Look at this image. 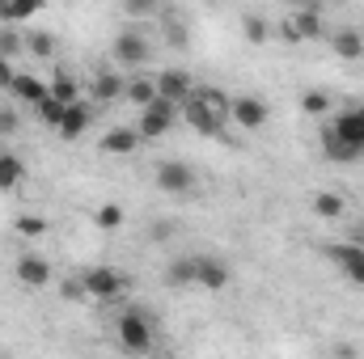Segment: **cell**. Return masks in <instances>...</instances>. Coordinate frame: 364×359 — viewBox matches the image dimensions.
<instances>
[{
	"label": "cell",
	"instance_id": "33",
	"mask_svg": "<svg viewBox=\"0 0 364 359\" xmlns=\"http://www.w3.org/2000/svg\"><path fill=\"white\" fill-rule=\"evenodd\" d=\"M123 9L132 17H153V13H161V0H123Z\"/></svg>",
	"mask_w": 364,
	"mask_h": 359
},
{
	"label": "cell",
	"instance_id": "6",
	"mask_svg": "<svg viewBox=\"0 0 364 359\" xmlns=\"http://www.w3.org/2000/svg\"><path fill=\"white\" fill-rule=\"evenodd\" d=\"M157 186L166 190V194H195V170L191 165H182V161H161L157 165Z\"/></svg>",
	"mask_w": 364,
	"mask_h": 359
},
{
	"label": "cell",
	"instance_id": "13",
	"mask_svg": "<svg viewBox=\"0 0 364 359\" xmlns=\"http://www.w3.org/2000/svg\"><path fill=\"white\" fill-rule=\"evenodd\" d=\"M195 89V81H191V72H182V68H166V72H157V93L161 97H170V101H186Z\"/></svg>",
	"mask_w": 364,
	"mask_h": 359
},
{
	"label": "cell",
	"instance_id": "21",
	"mask_svg": "<svg viewBox=\"0 0 364 359\" xmlns=\"http://www.w3.org/2000/svg\"><path fill=\"white\" fill-rule=\"evenodd\" d=\"M123 97H127L132 106H149V101L157 97V77H132L127 89H123Z\"/></svg>",
	"mask_w": 364,
	"mask_h": 359
},
{
	"label": "cell",
	"instance_id": "9",
	"mask_svg": "<svg viewBox=\"0 0 364 359\" xmlns=\"http://www.w3.org/2000/svg\"><path fill=\"white\" fill-rule=\"evenodd\" d=\"M51 279H55V270L43 254H21L17 258V283L21 287H47Z\"/></svg>",
	"mask_w": 364,
	"mask_h": 359
},
{
	"label": "cell",
	"instance_id": "17",
	"mask_svg": "<svg viewBox=\"0 0 364 359\" xmlns=\"http://www.w3.org/2000/svg\"><path fill=\"white\" fill-rule=\"evenodd\" d=\"M331 51L339 60H364V34L360 30H335L331 34Z\"/></svg>",
	"mask_w": 364,
	"mask_h": 359
},
{
	"label": "cell",
	"instance_id": "2",
	"mask_svg": "<svg viewBox=\"0 0 364 359\" xmlns=\"http://www.w3.org/2000/svg\"><path fill=\"white\" fill-rule=\"evenodd\" d=\"M178 101H170V97H153L149 106H140V136L144 140H157V136H166L170 127H174V118H178Z\"/></svg>",
	"mask_w": 364,
	"mask_h": 359
},
{
	"label": "cell",
	"instance_id": "18",
	"mask_svg": "<svg viewBox=\"0 0 364 359\" xmlns=\"http://www.w3.org/2000/svg\"><path fill=\"white\" fill-rule=\"evenodd\" d=\"M326 258L343 270V275H352V270L360 267V258H364V245H360V241H339V245H326Z\"/></svg>",
	"mask_w": 364,
	"mask_h": 359
},
{
	"label": "cell",
	"instance_id": "32",
	"mask_svg": "<svg viewBox=\"0 0 364 359\" xmlns=\"http://www.w3.org/2000/svg\"><path fill=\"white\" fill-rule=\"evenodd\" d=\"M242 30H246V38H250V43H267V17H259V13H255V17H246V26H242Z\"/></svg>",
	"mask_w": 364,
	"mask_h": 359
},
{
	"label": "cell",
	"instance_id": "34",
	"mask_svg": "<svg viewBox=\"0 0 364 359\" xmlns=\"http://www.w3.org/2000/svg\"><path fill=\"white\" fill-rule=\"evenodd\" d=\"M21 127V118H17V110H9V106H0V136H13Z\"/></svg>",
	"mask_w": 364,
	"mask_h": 359
},
{
	"label": "cell",
	"instance_id": "11",
	"mask_svg": "<svg viewBox=\"0 0 364 359\" xmlns=\"http://www.w3.org/2000/svg\"><path fill=\"white\" fill-rule=\"evenodd\" d=\"M292 26H296V34H301V43H314V38H322V4L318 0H301V9L288 17Z\"/></svg>",
	"mask_w": 364,
	"mask_h": 359
},
{
	"label": "cell",
	"instance_id": "4",
	"mask_svg": "<svg viewBox=\"0 0 364 359\" xmlns=\"http://www.w3.org/2000/svg\"><path fill=\"white\" fill-rule=\"evenodd\" d=\"M81 283H85V296L102 300V304H110V300H119V296L127 292V279L114 267H90L81 275Z\"/></svg>",
	"mask_w": 364,
	"mask_h": 359
},
{
	"label": "cell",
	"instance_id": "31",
	"mask_svg": "<svg viewBox=\"0 0 364 359\" xmlns=\"http://www.w3.org/2000/svg\"><path fill=\"white\" fill-rule=\"evenodd\" d=\"M21 51H26V38H21L13 26H4V30H0V55L13 60V55H21Z\"/></svg>",
	"mask_w": 364,
	"mask_h": 359
},
{
	"label": "cell",
	"instance_id": "36",
	"mask_svg": "<svg viewBox=\"0 0 364 359\" xmlns=\"http://www.w3.org/2000/svg\"><path fill=\"white\" fill-rule=\"evenodd\" d=\"M13 77H17V72H13V60H4V55H0V89H9V85H13Z\"/></svg>",
	"mask_w": 364,
	"mask_h": 359
},
{
	"label": "cell",
	"instance_id": "15",
	"mask_svg": "<svg viewBox=\"0 0 364 359\" xmlns=\"http://www.w3.org/2000/svg\"><path fill=\"white\" fill-rule=\"evenodd\" d=\"M123 89H127V81H123L119 72H110V68H102V72L90 81L93 101H114V97H123Z\"/></svg>",
	"mask_w": 364,
	"mask_h": 359
},
{
	"label": "cell",
	"instance_id": "27",
	"mask_svg": "<svg viewBox=\"0 0 364 359\" xmlns=\"http://www.w3.org/2000/svg\"><path fill=\"white\" fill-rule=\"evenodd\" d=\"M314 216H322V220H339V216H343V199H339L335 190H322V194L314 199Z\"/></svg>",
	"mask_w": 364,
	"mask_h": 359
},
{
	"label": "cell",
	"instance_id": "38",
	"mask_svg": "<svg viewBox=\"0 0 364 359\" xmlns=\"http://www.w3.org/2000/svg\"><path fill=\"white\" fill-rule=\"evenodd\" d=\"M348 279H352V283H364V258H360V267L352 270V275H348Z\"/></svg>",
	"mask_w": 364,
	"mask_h": 359
},
{
	"label": "cell",
	"instance_id": "5",
	"mask_svg": "<svg viewBox=\"0 0 364 359\" xmlns=\"http://www.w3.org/2000/svg\"><path fill=\"white\" fill-rule=\"evenodd\" d=\"M267 118H272V110L263 97H233V106H229V123H237L242 131H259V127H267Z\"/></svg>",
	"mask_w": 364,
	"mask_h": 359
},
{
	"label": "cell",
	"instance_id": "12",
	"mask_svg": "<svg viewBox=\"0 0 364 359\" xmlns=\"http://www.w3.org/2000/svg\"><path fill=\"white\" fill-rule=\"evenodd\" d=\"M90 123H93V106L90 101H68V106H64V123H60L55 131H60L64 140H81Z\"/></svg>",
	"mask_w": 364,
	"mask_h": 359
},
{
	"label": "cell",
	"instance_id": "30",
	"mask_svg": "<svg viewBox=\"0 0 364 359\" xmlns=\"http://www.w3.org/2000/svg\"><path fill=\"white\" fill-rule=\"evenodd\" d=\"M34 110H38V118H43L47 127H60V123H64V101H55L51 93H47V97H43Z\"/></svg>",
	"mask_w": 364,
	"mask_h": 359
},
{
	"label": "cell",
	"instance_id": "37",
	"mask_svg": "<svg viewBox=\"0 0 364 359\" xmlns=\"http://www.w3.org/2000/svg\"><path fill=\"white\" fill-rule=\"evenodd\" d=\"M279 38H284V43H292V47L301 43V34H296V26H292V21H279Z\"/></svg>",
	"mask_w": 364,
	"mask_h": 359
},
{
	"label": "cell",
	"instance_id": "23",
	"mask_svg": "<svg viewBox=\"0 0 364 359\" xmlns=\"http://www.w3.org/2000/svg\"><path fill=\"white\" fill-rule=\"evenodd\" d=\"M26 178V165H21V157H13V153H0V190H13V186H21Z\"/></svg>",
	"mask_w": 364,
	"mask_h": 359
},
{
	"label": "cell",
	"instance_id": "1",
	"mask_svg": "<svg viewBox=\"0 0 364 359\" xmlns=\"http://www.w3.org/2000/svg\"><path fill=\"white\" fill-rule=\"evenodd\" d=\"M114 334H119L123 351H132V355H144V351H153V317H149L144 309H127V313H119V321H114Z\"/></svg>",
	"mask_w": 364,
	"mask_h": 359
},
{
	"label": "cell",
	"instance_id": "19",
	"mask_svg": "<svg viewBox=\"0 0 364 359\" xmlns=\"http://www.w3.org/2000/svg\"><path fill=\"white\" fill-rule=\"evenodd\" d=\"M9 89H13V97H17V101H30V106H38V101L47 97V85H43L38 77H30V72H17Z\"/></svg>",
	"mask_w": 364,
	"mask_h": 359
},
{
	"label": "cell",
	"instance_id": "24",
	"mask_svg": "<svg viewBox=\"0 0 364 359\" xmlns=\"http://www.w3.org/2000/svg\"><path fill=\"white\" fill-rule=\"evenodd\" d=\"M166 283H170V287H191V283H195V254H191V258H174V263L166 267Z\"/></svg>",
	"mask_w": 364,
	"mask_h": 359
},
{
	"label": "cell",
	"instance_id": "35",
	"mask_svg": "<svg viewBox=\"0 0 364 359\" xmlns=\"http://www.w3.org/2000/svg\"><path fill=\"white\" fill-rule=\"evenodd\" d=\"M60 296H64V300H81V296H85V283H81V279H64Z\"/></svg>",
	"mask_w": 364,
	"mask_h": 359
},
{
	"label": "cell",
	"instance_id": "16",
	"mask_svg": "<svg viewBox=\"0 0 364 359\" xmlns=\"http://www.w3.org/2000/svg\"><path fill=\"white\" fill-rule=\"evenodd\" d=\"M47 9V0H0V21L4 26H17V21H30Z\"/></svg>",
	"mask_w": 364,
	"mask_h": 359
},
{
	"label": "cell",
	"instance_id": "28",
	"mask_svg": "<svg viewBox=\"0 0 364 359\" xmlns=\"http://www.w3.org/2000/svg\"><path fill=\"white\" fill-rule=\"evenodd\" d=\"M301 110L309 114V118H326V110H331V97L322 89H305L301 93Z\"/></svg>",
	"mask_w": 364,
	"mask_h": 359
},
{
	"label": "cell",
	"instance_id": "8",
	"mask_svg": "<svg viewBox=\"0 0 364 359\" xmlns=\"http://www.w3.org/2000/svg\"><path fill=\"white\" fill-rule=\"evenodd\" d=\"M182 118H186L199 136H220V127H225V118H216V114H212V110L195 97V89H191V97L182 101Z\"/></svg>",
	"mask_w": 364,
	"mask_h": 359
},
{
	"label": "cell",
	"instance_id": "29",
	"mask_svg": "<svg viewBox=\"0 0 364 359\" xmlns=\"http://www.w3.org/2000/svg\"><path fill=\"white\" fill-rule=\"evenodd\" d=\"M93 224H97L102 233L123 228V207H119V203H102V207H97V216H93Z\"/></svg>",
	"mask_w": 364,
	"mask_h": 359
},
{
	"label": "cell",
	"instance_id": "14",
	"mask_svg": "<svg viewBox=\"0 0 364 359\" xmlns=\"http://www.w3.org/2000/svg\"><path fill=\"white\" fill-rule=\"evenodd\" d=\"M140 127H110L106 136H102V153H114V157H132L136 148H140Z\"/></svg>",
	"mask_w": 364,
	"mask_h": 359
},
{
	"label": "cell",
	"instance_id": "25",
	"mask_svg": "<svg viewBox=\"0 0 364 359\" xmlns=\"http://www.w3.org/2000/svg\"><path fill=\"white\" fill-rule=\"evenodd\" d=\"M26 51H30L34 60H51V55H55V34H47V30L26 34Z\"/></svg>",
	"mask_w": 364,
	"mask_h": 359
},
{
	"label": "cell",
	"instance_id": "10",
	"mask_svg": "<svg viewBox=\"0 0 364 359\" xmlns=\"http://www.w3.org/2000/svg\"><path fill=\"white\" fill-rule=\"evenodd\" d=\"M195 283L208 292H225L229 287V267L212 254H195Z\"/></svg>",
	"mask_w": 364,
	"mask_h": 359
},
{
	"label": "cell",
	"instance_id": "39",
	"mask_svg": "<svg viewBox=\"0 0 364 359\" xmlns=\"http://www.w3.org/2000/svg\"><path fill=\"white\" fill-rule=\"evenodd\" d=\"M284 4H301V0H284Z\"/></svg>",
	"mask_w": 364,
	"mask_h": 359
},
{
	"label": "cell",
	"instance_id": "22",
	"mask_svg": "<svg viewBox=\"0 0 364 359\" xmlns=\"http://www.w3.org/2000/svg\"><path fill=\"white\" fill-rule=\"evenodd\" d=\"M195 97H199L216 118H225V123H229V106H233V97H225V93L212 89V85H195Z\"/></svg>",
	"mask_w": 364,
	"mask_h": 359
},
{
	"label": "cell",
	"instance_id": "3",
	"mask_svg": "<svg viewBox=\"0 0 364 359\" xmlns=\"http://www.w3.org/2000/svg\"><path fill=\"white\" fill-rule=\"evenodd\" d=\"M322 127H326L335 140H343L348 148H356V153L364 157V101H360V106L339 110V114H335V118H326Z\"/></svg>",
	"mask_w": 364,
	"mask_h": 359
},
{
	"label": "cell",
	"instance_id": "26",
	"mask_svg": "<svg viewBox=\"0 0 364 359\" xmlns=\"http://www.w3.org/2000/svg\"><path fill=\"white\" fill-rule=\"evenodd\" d=\"M13 228L21 233V237H30V241H38V237H47V216H34V211H26V216H17L13 220Z\"/></svg>",
	"mask_w": 364,
	"mask_h": 359
},
{
	"label": "cell",
	"instance_id": "20",
	"mask_svg": "<svg viewBox=\"0 0 364 359\" xmlns=\"http://www.w3.org/2000/svg\"><path fill=\"white\" fill-rule=\"evenodd\" d=\"M47 93H51L55 101H64V106H68V101H81V81H77V77H73L68 68H60V72L51 77Z\"/></svg>",
	"mask_w": 364,
	"mask_h": 359
},
{
	"label": "cell",
	"instance_id": "7",
	"mask_svg": "<svg viewBox=\"0 0 364 359\" xmlns=\"http://www.w3.org/2000/svg\"><path fill=\"white\" fill-rule=\"evenodd\" d=\"M110 55H114V64L140 68V64H149V38L136 34V30H123V34L114 38V47H110Z\"/></svg>",
	"mask_w": 364,
	"mask_h": 359
}]
</instances>
